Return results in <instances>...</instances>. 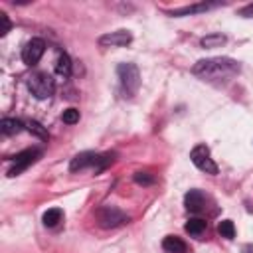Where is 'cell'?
Wrapping results in <instances>:
<instances>
[{
	"label": "cell",
	"instance_id": "1",
	"mask_svg": "<svg viewBox=\"0 0 253 253\" xmlns=\"http://www.w3.org/2000/svg\"><path fill=\"white\" fill-rule=\"evenodd\" d=\"M239 63L231 57H208L194 63L192 73L204 81H227L239 73Z\"/></svg>",
	"mask_w": 253,
	"mask_h": 253
},
{
	"label": "cell",
	"instance_id": "2",
	"mask_svg": "<svg viewBox=\"0 0 253 253\" xmlns=\"http://www.w3.org/2000/svg\"><path fill=\"white\" fill-rule=\"evenodd\" d=\"M113 156L111 152L107 154H97V152H79L71 158L69 162V170L71 172H77V170H85V168H93L95 172H103L111 162H113Z\"/></svg>",
	"mask_w": 253,
	"mask_h": 253
},
{
	"label": "cell",
	"instance_id": "3",
	"mask_svg": "<svg viewBox=\"0 0 253 253\" xmlns=\"http://www.w3.org/2000/svg\"><path fill=\"white\" fill-rule=\"evenodd\" d=\"M117 75H119V81H121V87H123V93L125 97H134L136 91L140 89V71L134 63H119L117 67Z\"/></svg>",
	"mask_w": 253,
	"mask_h": 253
},
{
	"label": "cell",
	"instance_id": "4",
	"mask_svg": "<svg viewBox=\"0 0 253 253\" xmlns=\"http://www.w3.org/2000/svg\"><path fill=\"white\" fill-rule=\"evenodd\" d=\"M28 89L36 99H47L53 95L55 83H53L51 75H47V73H34L28 79Z\"/></svg>",
	"mask_w": 253,
	"mask_h": 253
},
{
	"label": "cell",
	"instance_id": "5",
	"mask_svg": "<svg viewBox=\"0 0 253 253\" xmlns=\"http://www.w3.org/2000/svg\"><path fill=\"white\" fill-rule=\"evenodd\" d=\"M190 158H192L194 166L200 168L202 172H206V174H217V166H215V162L211 160L210 148H208L206 144H198V146H194L192 152H190Z\"/></svg>",
	"mask_w": 253,
	"mask_h": 253
},
{
	"label": "cell",
	"instance_id": "6",
	"mask_svg": "<svg viewBox=\"0 0 253 253\" xmlns=\"http://www.w3.org/2000/svg\"><path fill=\"white\" fill-rule=\"evenodd\" d=\"M42 156V150L40 148H26V150H22V152H18L16 156H12V168L8 170V176H18V174H22L28 166H32L38 158Z\"/></svg>",
	"mask_w": 253,
	"mask_h": 253
},
{
	"label": "cell",
	"instance_id": "7",
	"mask_svg": "<svg viewBox=\"0 0 253 253\" xmlns=\"http://www.w3.org/2000/svg\"><path fill=\"white\" fill-rule=\"evenodd\" d=\"M97 219L101 223V227H119V225H125L128 221V215L125 211H121L119 208L115 206H105L97 211Z\"/></svg>",
	"mask_w": 253,
	"mask_h": 253
},
{
	"label": "cell",
	"instance_id": "8",
	"mask_svg": "<svg viewBox=\"0 0 253 253\" xmlns=\"http://www.w3.org/2000/svg\"><path fill=\"white\" fill-rule=\"evenodd\" d=\"M43 51H45V42H43L42 38H32V40L22 47V61L32 67V65H36V63L42 59Z\"/></svg>",
	"mask_w": 253,
	"mask_h": 253
},
{
	"label": "cell",
	"instance_id": "9",
	"mask_svg": "<svg viewBox=\"0 0 253 253\" xmlns=\"http://www.w3.org/2000/svg\"><path fill=\"white\" fill-rule=\"evenodd\" d=\"M130 42H132V34L128 30L109 32L99 38V45H103V47H123V45H128Z\"/></svg>",
	"mask_w": 253,
	"mask_h": 253
},
{
	"label": "cell",
	"instance_id": "10",
	"mask_svg": "<svg viewBox=\"0 0 253 253\" xmlns=\"http://www.w3.org/2000/svg\"><path fill=\"white\" fill-rule=\"evenodd\" d=\"M184 206L188 211L192 213H198L206 208V196L200 192V190H190L186 196H184Z\"/></svg>",
	"mask_w": 253,
	"mask_h": 253
},
{
	"label": "cell",
	"instance_id": "11",
	"mask_svg": "<svg viewBox=\"0 0 253 253\" xmlns=\"http://www.w3.org/2000/svg\"><path fill=\"white\" fill-rule=\"evenodd\" d=\"M162 249L166 253H188V245L176 235H166L162 239Z\"/></svg>",
	"mask_w": 253,
	"mask_h": 253
},
{
	"label": "cell",
	"instance_id": "12",
	"mask_svg": "<svg viewBox=\"0 0 253 253\" xmlns=\"http://www.w3.org/2000/svg\"><path fill=\"white\" fill-rule=\"evenodd\" d=\"M215 6H217V4H213V2H200V4H192V6H182V8H178V10H172L170 14L176 16V18H180V16H188V14L206 12V10L215 8Z\"/></svg>",
	"mask_w": 253,
	"mask_h": 253
},
{
	"label": "cell",
	"instance_id": "13",
	"mask_svg": "<svg viewBox=\"0 0 253 253\" xmlns=\"http://www.w3.org/2000/svg\"><path fill=\"white\" fill-rule=\"evenodd\" d=\"M71 67H73L71 57L67 53H59L57 59H55V73L59 77H69L71 75Z\"/></svg>",
	"mask_w": 253,
	"mask_h": 253
},
{
	"label": "cell",
	"instance_id": "14",
	"mask_svg": "<svg viewBox=\"0 0 253 253\" xmlns=\"http://www.w3.org/2000/svg\"><path fill=\"white\" fill-rule=\"evenodd\" d=\"M22 128H24V123L18 121V119H2V121H0V130H2V134H6V136L18 134Z\"/></svg>",
	"mask_w": 253,
	"mask_h": 253
},
{
	"label": "cell",
	"instance_id": "15",
	"mask_svg": "<svg viewBox=\"0 0 253 253\" xmlns=\"http://www.w3.org/2000/svg\"><path fill=\"white\" fill-rule=\"evenodd\" d=\"M206 219H202V217H190L188 221H186V225H184V229L190 233V235H202L204 231H206Z\"/></svg>",
	"mask_w": 253,
	"mask_h": 253
},
{
	"label": "cell",
	"instance_id": "16",
	"mask_svg": "<svg viewBox=\"0 0 253 253\" xmlns=\"http://www.w3.org/2000/svg\"><path fill=\"white\" fill-rule=\"evenodd\" d=\"M61 217H63V211H61L59 208H49V210L43 213L42 221H43L45 227H55V225L61 221Z\"/></svg>",
	"mask_w": 253,
	"mask_h": 253
},
{
	"label": "cell",
	"instance_id": "17",
	"mask_svg": "<svg viewBox=\"0 0 253 253\" xmlns=\"http://www.w3.org/2000/svg\"><path fill=\"white\" fill-rule=\"evenodd\" d=\"M225 42H227V38L223 34H210V36H206V38L200 40V45L202 47H219Z\"/></svg>",
	"mask_w": 253,
	"mask_h": 253
},
{
	"label": "cell",
	"instance_id": "18",
	"mask_svg": "<svg viewBox=\"0 0 253 253\" xmlns=\"http://www.w3.org/2000/svg\"><path fill=\"white\" fill-rule=\"evenodd\" d=\"M217 233H219L221 237H225V239H233V237H235V225H233V221H231V219L219 221V223H217Z\"/></svg>",
	"mask_w": 253,
	"mask_h": 253
},
{
	"label": "cell",
	"instance_id": "19",
	"mask_svg": "<svg viewBox=\"0 0 253 253\" xmlns=\"http://www.w3.org/2000/svg\"><path fill=\"white\" fill-rule=\"evenodd\" d=\"M26 128H28L34 136H38L40 140H47V136H49V134H47V130H45L38 121H28V123H26Z\"/></svg>",
	"mask_w": 253,
	"mask_h": 253
},
{
	"label": "cell",
	"instance_id": "20",
	"mask_svg": "<svg viewBox=\"0 0 253 253\" xmlns=\"http://www.w3.org/2000/svg\"><path fill=\"white\" fill-rule=\"evenodd\" d=\"M79 111L75 109V107H69V109H65L63 113H61V121L65 123V125H75V123H79Z\"/></svg>",
	"mask_w": 253,
	"mask_h": 253
},
{
	"label": "cell",
	"instance_id": "21",
	"mask_svg": "<svg viewBox=\"0 0 253 253\" xmlns=\"http://www.w3.org/2000/svg\"><path fill=\"white\" fill-rule=\"evenodd\" d=\"M134 182L136 184H142V186H150V184H154V178L148 172H136L134 174Z\"/></svg>",
	"mask_w": 253,
	"mask_h": 253
},
{
	"label": "cell",
	"instance_id": "22",
	"mask_svg": "<svg viewBox=\"0 0 253 253\" xmlns=\"http://www.w3.org/2000/svg\"><path fill=\"white\" fill-rule=\"evenodd\" d=\"M0 20H2V36H6L8 32H10V20H8V16L4 14V12H0Z\"/></svg>",
	"mask_w": 253,
	"mask_h": 253
},
{
	"label": "cell",
	"instance_id": "23",
	"mask_svg": "<svg viewBox=\"0 0 253 253\" xmlns=\"http://www.w3.org/2000/svg\"><path fill=\"white\" fill-rule=\"evenodd\" d=\"M239 16H243V18H253V2L247 4V6H243V8L239 10Z\"/></svg>",
	"mask_w": 253,
	"mask_h": 253
}]
</instances>
